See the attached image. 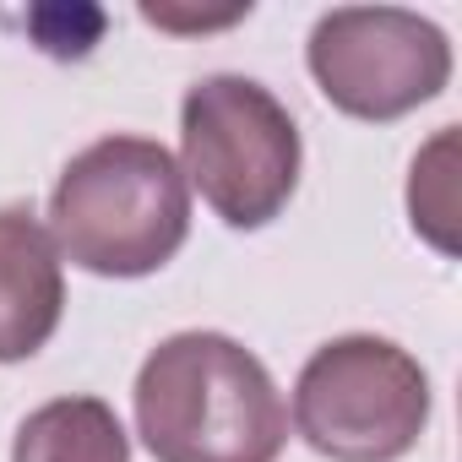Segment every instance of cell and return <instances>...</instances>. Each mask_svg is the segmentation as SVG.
I'll return each instance as SVG.
<instances>
[{
	"mask_svg": "<svg viewBox=\"0 0 462 462\" xmlns=\"http://www.w3.org/2000/svg\"><path fill=\"white\" fill-rule=\"evenodd\" d=\"M136 435L158 462H278L289 408L245 343L174 332L136 375Z\"/></svg>",
	"mask_w": 462,
	"mask_h": 462,
	"instance_id": "obj_1",
	"label": "cell"
},
{
	"mask_svg": "<svg viewBox=\"0 0 462 462\" xmlns=\"http://www.w3.org/2000/svg\"><path fill=\"white\" fill-rule=\"evenodd\" d=\"M50 235L93 278H147L190 235V185L163 142L104 136L60 169Z\"/></svg>",
	"mask_w": 462,
	"mask_h": 462,
	"instance_id": "obj_2",
	"label": "cell"
},
{
	"mask_svg": "<svg viewBox=\"0 0 462 462\" xmlns=\"http://www.w3.org/2000/svg\"><path fill=\"white\" fill-rule=\"evenodd\" d=\"M180 174L228 228H267L300 185V125L251 77H201L180 104Z\"/></svg>",
	"mask_w": 462,
	"mask_h": 462,
	"instance_id": "obj_3",
	"label": "cell"
},
{
	"mask_svg": "<svg viewBox=\"0 0 462 462\" xmlns=\"http://www.w3.org/2000/svg\"><path fill=\"white\" fill-rule=\"evenodd\" d=\"M430 424V375L392 337L321 343L294 381V430L332 462H397Z\"/></svg>",
	"mask_w": 462,
	"mask_h": 462,
	"instance_id": "obj_4",
	"label": "cell"
},
{
	"mask_svg": "<svg viewBox=\"0 0 462 462\" xmlns=\"http://www.w3.org/2000/svg\"><path fill=\"white\" fill-rule=\"evenodd\" d=\"M310 77L332 109L354 120H402L451 77L446 33L402 6H343L310 33Z\"/></svg>",
	"mask_w": 462,
	"mask_h": 462,
	"instance_id": "obj_5",
	"label": "cell"
},
{
	"mask_svg": "<svg viewBox=\"0 0 462 462\" xmlns=\"http://www.w3.org/2000/svg\"><path fill=\"white\" fill-rule=\"evenodd\" d=\"M66 310L55 235L28 207H0V365L33 359Z\"/></svg>",
	"mask_w": 462,
	"mask_h": 462,
	"instance_id": "obj_6",
	"label": "cell"
},
{
	"mask_svg": "<svg viewBox=\"0 0 462 462\" xmlns=\"http://www.w3.org/2000/svg\"><path fill=\"white\" fill-rule=\"evenodd\" d=\"M12 462H131V440L104 397H55L23 419Z\"/></svg>",
	"mask_w": 462,
	"mask_h": 462,
	"instance_id": "obj_7",
	"label": "cell"
},
{
	"mask_svg": "<svg viewBox=\"0 0 462 462\" xmlns=\"http://www.w3.org/2000/svg\"><path fill=\"white\" fill-rule=\"evenodd\" d=\"M451 125L413 158V185H408V212H413V228H424V235L440 245V251H451L457 240H451V212H457V201H451Z\"/></svg>",
	"mask_w": 462,
	"mask_h": 462,
	"instance_id": "obj_8",
	"label": "cell"
}]
</instances>
